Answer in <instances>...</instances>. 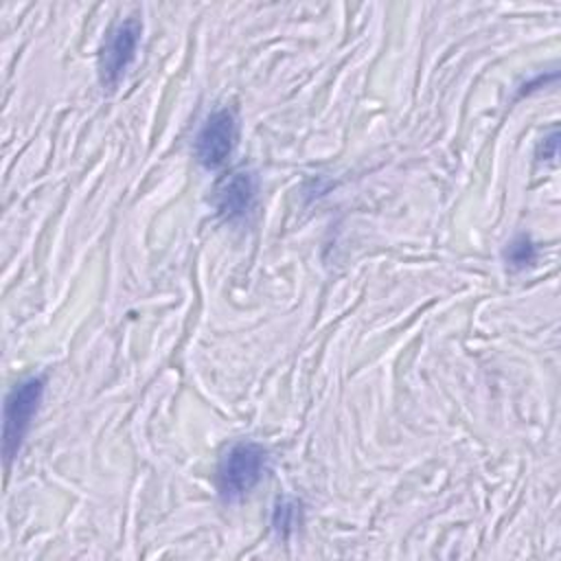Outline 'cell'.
Returning <instances> with one entry per match:
<instances>
[{
	"mask_svg": "<svg viewBox=\"0 0 561 561\" xmlns=\"http://www.w3.org/2000/svg\"><path fill=\"white\" fill-rule=\"evenodd\" d=\"M267 469V449L252 440L234 443L219 460L217 491L221 500L234 502L250 493Z\"/></svg>",
	"mask_w": 561,
	"mask_h": 561,
	"instance_id": "1",
	"label": "cell"
},
{
	"mask_svg": "<svg viewBox=\"0 0 561 561\" xmlns=\"http://www.w3.org/2000/svg\"><path fill=\"white\" fill-rule=\"evenodd\" d=\"M44 388H46V379L42 375H33L20 381L7 394L4 423H2V454L7 462H11L18 456L22 440L31 427V421L42 403Z\"/></svg>",
	"mask_w": 561,
	"mask_h": 561,
	"instance_id": "2",
	"label": "cell"
},
{
	"mask_svg": "<svg viewBox=\"0 0 561 561\" xmlns=\"http://www.w3.org/2000/svg\"><path fill=\"white\" fill-rule=\"evenodd\" d=\"M142 24L136 18H129L112 28L101 53H99V79L101 85L112 90L123 79L127 66L134 61Z\"/></svg>",
	"mask_w": 561,
	"mask_h": 561,
	"instance_id": "3",
	"label": "cell"
},
{
	"mask_svg": "<svg viewBox=\"0 0 561 561\" xmlns=\"http://www.w3.org/2000/svg\"><path fill=\"white\" fill-rule=\"evenodd\" d=\"M239 123L228 107L213 112L195 138V156L204 169L221 167L237 145Z\"/></svg>",
	"mask_w": 561,
	"mask_h": 561,
	"instance_id": "4",
	"label": "cell"
},
{
	"mask_svg": "<svg viewBox=\"0 0 561 561\" xmlns=\"http://www.w3.org/2000/svg\"><path fill=\"white\" fill-rule=\"evenodd\" d=\"M256 199V175L252 171H234L215 191V208L224 219L243 217Z\"/></svg>",
	"mask_w": 561,
	"mask_h": 561,
	"instance_id": "5",
	"label": "cell"
},
{
	"mask_svg": "<svg viewBox=\"0 0 561 561\" xmlns=\"http://www.w3.org/2000/svg\"><path fill=\"white\" fill-rule=\"evenodd\" d=\"M535 259H537V248H535V243H533V239H530L528 234L515 237V239L506 245V250H504V261H506V265H508L513 272L528 267Z\"/></svg>",
	"mask_w": 561,
	"mask_h": 561,
	"instance_id": "6",
	"label": "cell"
},
{
	"mask_svg": "<svg viewBox=\"0 0 561 561\" xmlns=\"http://www.w3.org/2000/svg\"><path fill=\"white\" fill-rule=\"evenodd\" d=\"M298 522H300V504H298L296 500H289V497L280 500V502L276 504L274 517H272L274 528H276L283 537H287V535L298 526Z\"/></svg>",
	"mask_w": 561,
	"mask_h": 561,
	"instance_id": "7",
	"label": "cell"
}]
</instances>
